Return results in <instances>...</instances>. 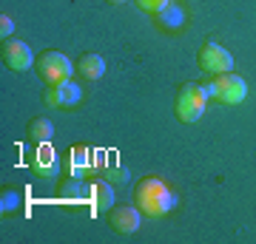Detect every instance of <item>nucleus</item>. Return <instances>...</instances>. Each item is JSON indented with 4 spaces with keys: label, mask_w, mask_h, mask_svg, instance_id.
I'll use <instances>...</instances> for the list:
<instances>
[{
    "label": "nucleus",
    "mask_w": 256,
    "mask_h": 244,
    "mask_svg": "<svg viewBox=\"0 0 256 244\" xmlns=\"http://www.w3.org/2000/svg\"><path fill=\"white\" fill-rule=\"evenodd\" d=\"M14 202H18V193H3V213H6V210H12L14 208Z\"/></svg>",
    "instance_id": "18"
},
{
    "label": "nucleus",
    "mask_w": 256,
    "mask_h": 244,
    "mask_svg": "<svg viewBox=\"0 0 256 244\" xmlns=\"http://www.w3.org/2000/svg\"><path fill=\"white\" fill-rule=\"evenodd\" d=\"M88 199L94 210H111L114 208V188L108 179H97L88 185Z\"/></svg>",
    "instance_id": "9"
},
{
    "label": "nucleus",
    "mask_w": 256,
    "mask_h": 244,
    "mask_svg": "<svg viewBox=\"0 0 256 244\" xmlns=\"http://www.w3.org/2000/svg\"><path fill=\"white\" fill-rule=\"evenodd\" d=\"M80 179H72L68 185L60 188V199H86L88 196V188L86 185H77Z\"/></svg>",
    "instance_id": "13"
},
{
    "label": "nucleus",
    "mask_w": 256,
    "mask_h": 244,
    "mask_svg": "<svg viewBox=\"0 0 256 244\" xmlns=\"http://www.w3.org/2000/svg\"><path fill=\"white\" fill-rule=\"evenodd\" d=\"M52 136H54V125H52V119L34 117L32 122H28V139H34L37 145L52 142Z\"/></svg>",
    "instance_id": "12"
},
{
    "label": "nucleus",
    "mask_w": 256,
    "mask_h": 244,
    "mask_svg": "<svg viewBox=\"0 0 256 244\" xmlns=\"http://www.w3.org/2000/svg\"><path fill=\"white\" fill-rule=\"evenodd\" d=\"M134 3H137L142 11H162L171 0H134Z\"/></svg>",
    "instance_id": "16"
},
{
    "label": "nucleus",
    "mask_w": 256,
    "mask_h": 244,
    "mask_svg": "<svg viewBox=\"0 0 256 244\" xmlns=\"http://www.w3.org/2000/svg\"><path fill=\"white\" fill-rule=\"evenodd\" d=\"M88 154H92V151H88L86 145H77V148H72V151H68V168H72V179H82V176H86V171L94 165L92 159H88Z\"/></svg>",
    "instance_id": "11"
},
{
    "label": "nucleus",
    "mask_w": 256,
    "mask_h": 244,
    "mask_svg": "<svg viewBox=\"0 0 256 244\" xmlns=\"http://www.w3.org/2000/svg\"><path fill=\"white\" fill-rule=\"evenodd\" d=\"M57 91H60V102H63V105H72V102L80 100V88H77L72 80L63 82V85H57Z\"/></svg>",
    "instance_id": "14"
},
{
    "label": "nucleus",
    "mask_w": 256,
    "mask_h": 244,
    "mask_svg": "<svg viewBox=\"0 0 256 244\" xmlns=\"http://www.w3.org/2000/svg\"><path fill=\"white\" fill-rule=\"evenodd\" d=\"M106 179L108 182H128V168H122V165H111L108 171H106Z\"/></svg>",
    "instance_id": "15"
},
{
    "label": "nucleus",
    "mask_w": 256,
    "mask_h": 244,
    "mask_svg": "<svg viewBox=\"0 0 256 244\" xmlns=\"http://www.w3.org/2000/svg\"><path fill=\"white\" fill-rule=\"evenodd\" d=\"M134 205L142 210V216H165L174 208V193L160 176H142L134 188Z\"/></svg>",
    "instance_id": "1"
},
{
    "label": "nucleus",
    "mask_w": 256,
    "mask_h": 244,
    "mask_svg": "<svg viewBox=\"0 0 256 244\" xmlns=\"http://www.w3.org/2000/svg\"><path fill=\"white\" fill-rule=\"evenodd\" d=\"M214 85V97L225 105H239V102L248 97V82L234 71H225V74H216V80L210 82Z\"/></svg>",
    "instance_id": "4"
},
{
    "label": "nucleus",
    "mask_w": 256,
    "mask_h": 244,
    "mask_svg": "<svg viewBox=\"0 0 256 244\" xmlns=\"http://www.w3.org/2000/svg\"><path fill=\"white\" fill-rule=\"evenodd\" d=\"M12 28H14V23H12V17H0V40H9V34H12Z\"/></svg>",
    "instance_id": "17"
},
{
    "label": "nucleus",
    "mask_w": 256,
    "mask_h": 244,
    "mask_svg": "<svg viewBox=\"0 0 256 244\" xmlns=\"http://www.w3.org/2000/svg\"><path fill=\"white\" fill-rule=\"evenodd\" d=\"M3 63H6V68L20 74V71H28L34 65V54H32V48L23 40L9 37V40H3Z\"/></svg>",
    "instance_id": "6"
},
{
    "label": "nucleus",
    "mask_w": 256,
    "mask_h": 244,
    "mask_svg": "<svg viewBox=\"0 0 256 244\" xmlns=\"http://www.w3.org/2000/svg\"><path fill=\"white\" fill-rule=\"evenodd\" d=\"M140 219H142V210L137 205H114L108 210V227L120 236L134 233L140 227Z\"/></svg>",
    "instance_id": "7"
},
{
    "label": "nucleus",
    "mask_w": 256,
    "mask_h": 244,
    "mask_svg": "<svg viewBox=\"0 0 256 244\" xmlns=\"http://www.w3.org/2000/svg\"><path fill=\"white\" fill-rule=\"evenodd\" d=\"M196 63H200V68L205 74H225V71H230V68H234V57H230L228 48H222L220 43L208 40V43L200 48Z\"/></svg>",
    "instance_id": "5"
},
{
    "label": "nucleus",
    "mask_w": 256,
    "mask_h": 244,
    "mask_svg": "<svg viewBox=\"0 0 256 244\" xmlns=\"http://www.w3.org/2000/svg\"><path fill=\"white\" fill-rule=\"evenodd\" d=\"M77 71H80V77H86V80H100L102 74H106V63H102L100 54L88 51V54H82L80 60H77Z\"/></svg>",
    "instance_id": "10"
},
{
    "label": "nucleus",
    "mask_w": 256,
    "mask_h": 244,
    "mask_svg": "<svg viewBox=\"0 0 256 244\" xmlns=\"http://www.w3.org/2000/svg\"><path fill=\"white\" fill-rule=\"evenodd\" d=\"M34 71L46 85H63V82L72 80L74 65L63 51H52V48H48V51H43V54L34 60Z\"/></svg>",
    "instance_id": "2"
},
{
    "label": "nucleus",
    "mask_w": 256,
    "mask_h": 244,
    "mask_svg": "<svg viewBox=\"0 0 256 244\" xmlns=\"http://www.w3.org/2000/svg\"><path fill=\"white\" fill-rule=\"evenodd\" d=\"M111 6H120V3H126V0H108Z\"/></svg>",
    "instance_id": "19"
},
{
    "label": "nucleus",
    "mask_w": 256,
    "mask_h": 244,
    "mask_svg": "<svg viewBox=\"0 0 256 244\" xmlns=\"http://www.w3.org/2000/svg\"><path fill=\"white\" fill-rule=\"evenodd\" d=\"M28 168L37 173V176H43V179H52L57 171H60V162H57V154L52 142H43L37 145V151L28 156Z\"/></svg>",
    "instance_id": "8"
},
{
    "label": "nucleus",
    "mask_w": 256,
    "mask_h": 244,
    "mask_svg": "<svg viewBox=\"0 0 256 244\" xmlns=\"http://www.w3.org/2000/svg\"><path fill=\"white\" fill-rule=\"evenodd\" d=\"M205 102H208V97H205V88L200 82H185L182 88L176 91V102H174L180 122H196L205 114Z\"/></svg>",
    "instance_id": "3"
}]
</instances>
